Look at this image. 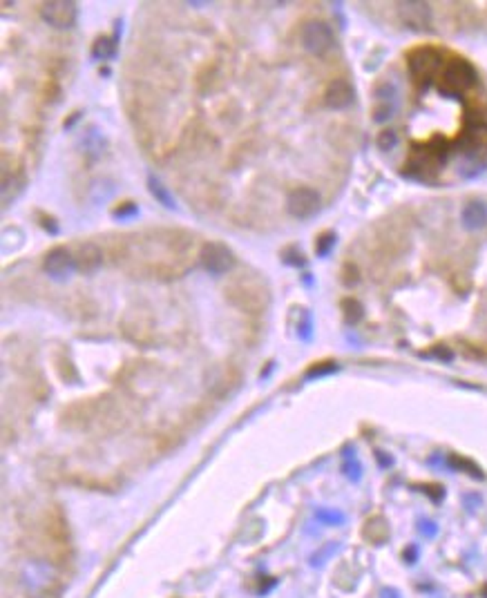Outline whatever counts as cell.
<instances>
[{
  "label": "cell",
  "instance_id": "13",
  "mask_svg": "<svg viewBox=\"0 0 487 598\" xmlns=\"http://www.w3.org/2000/svg\"><path fill=\"white\" fill-rule=\"evenodd\" d=\"M92 54H94V59L105 61V59H110V56H112V54H114V43L110 40V38H105V36H101V38H98V40L94 43Z\"/></svg>",
  "mask_w": 487,
  "mask_h": 598
},
{
  "label": "cell",
  "instance_id": "7",
  "mask_svg": "<svg viewBox=\"0 0 487 598\" xmlns=\"http://www.w3.org/2000/svg\"><path fill=\"white\" fill-rule=\"evenodd\" d=\"M76 14H79V9H76L74 3H47L40 9L43 20H45L47 25L61 27V29L72 27L76 23Z\"/></svg>",
  "mask_w": 487,
  "mask_h": 598
},
{
  "label": "cell",
  "instance_id": "8",
  "mask_svg": "<svg viewBox=\"0 0 487 598\" xmlns=\"http://www.w3.org/2000/svg\"><path fill=\"white\" fill-rule=\"evenodd\" d=\"M322 103L331 109H342L353 103L356 98V92H353V85L349 79H334L329 81V85L324 87V94H322Z\"/></svg>",
  "mask_w": 487,
  "mask_h": 598
},
{
  "label": "cell",
  "instance_id": "6",
  "mask_svg": "<svg viewBox=\"0 0 487 598\" xmlns=\"http://www.w3.org/2000/svg\"><path fill=\"white\" fill-rule=\"evenodd\" d=\"M199 261L202 266L213 275H226L232 266H235V254L228 246L224 243H217V241H208L199 250Z\"/></svg>",
  "mask_w": 487,
  "mask_h": 598
},
{
  "label": "cell",
  "instance_id": "16",
  "mask_svg": "<svg viewBox=\"0 0 487 598\" xmlns=\"http://www.w3.org/2000/svg\"><path fill=\"white\" fill-rule=\"evenodd\" d=\"M150 190H152V194L157 197L161 204H165L168 208H174V206H172V199H170V194L165 192L161 185H157V181H150Z\"/></svg>",
  "mask_w": 487,
  "mask_h": 598
},
{
  "label": "cell",
  "instance_id": "14",
  "mask_svg": "<svg viewBox=\"0 0 487 598\" xmlns=\"http://www.w3.org/2000/svg\"><path fill=\"white\" fill-rule=\"evenodd\" d=\"M342 308H345L349 322H358V319L362 317V308L356 299H345V302H342Z\"/></svg>",
  "mask_w": 487,
  "mask_h": 598
},
{
  "label": "cell",
  "instance_id": "3",
  "mask_svg": "<svg viewBox=\"0 0 487 598\" xmlns=\"http://www.w3.org/2000/svg\"><path fill=\"white\" fill-rule=\"evenodd\" d=\"M300 43L304 52L313 54V56H324L336 47V34L329 23L313 18L300 27Z\"/></svg>",
  "mask_w": 487,
  "mask_h": 598
},
{
  "label": "cell",
  "instance_id": "10",
  "mask_svg": "<svg viewBox=\"0 0 487 598\" xmlns=\"http://www.w3.org/2000/svg\"><path fill=\"white\" fill-rule=\"evenodd\" d=\"M101 263H103V252H101V248H98L94 241H83L81 246L76 248V252H74V266H76V270H79V273L90 275V273H94Z\"/></svg>",
  "mask_w": 487,
  "mask_h": 598
},
{
  "label": "cell",
  "instance_id": "5",
  "mask_svg": "<svg viewBox=\"0 0 487 598\" xmlns=\"http://www.w3.org/2000/svg\"><path fill=\"white\" fill-rule=\"evenodd\" d=\"M320 206H322V197L315 190V187H293L286 197V213L295 219H306V217H313Z\"/></svg>",
  "mask_w": 487,
  "mask_h": 598
},
{
  "label": "cell",
  "instance_id": "17",
  "mask_svg": "<svg viewBox=\"0 0 487 598\" xmlns=\"http://www.w3.org/2000/svg\"><path fill=\"white\" fill-rule=\"evenodd\" d=\"M334 246V235H322L317 239V254H327Z\"/></svg>",
  "mask_w": 487,
  "mask_h": 598
},
{
  "label": "cell",
  "instance_id": "4",
  "mask_svg": "<svg viewBox=\"0 0 487 598\" xmlns=\"http://www.w3.org/2000/svg\"><path fill=\"white\" fill-rule=\"evenodd\" d=\"M438 74L442 79V87L449 92H465L479 83V74L472 68V63L458 56L447 59Z\"/></svg>",
  "mask_w": 487,
  "mask_h": 598
},
{
  "label": "cell",
  "instance_id": "1",
  "mask_svg": "<svg viewBox=\"0 0 487 598\" xmlns=\"http://www.w3.org/2000/svg\"><path fill=\"white\" fill-rule=\"evenodd\" d=\"M20 547L52 567H68L74 558L70 523L59 505L38 507L27 516H20Z\"/></svg>",
  "mask_w": 487,
  "mask_h": 598
},
{
  "label": "cell",
  "instance_id": "12",
  "mask_svg": "<svg viewBox=\"0 0 487 598\" xmlns=\"http://www.w3.org/2000/svg\"><path fill=\"white\" fill-rule=\"evenodd\" d=\"M364 538L373 545H380L387 538H389V527L382 518H371L367 525H364Z\"/></svg>",
  "mask_w": 487,
  "mask_h": 598
},
{
  "label": "cell",
  "instance_id": "15",
  "mask_svg": "<svg viewBox=\"0 0 487 598\" xmlns=\"http://www.w3.org/2000/svg\"><path fill=\"white\" fill-rule=\"evenodd\" d=\"M396 143H398V137H396L394 130H384V132H380V135H378V148L384 150V152L391 150Z\"/></svg>",
  "mask_w": 487,
  "mask_h": 598
},
{
  "label": "cell",
  "instance_id": "9",
  "mask_svg": "<svg viewBox=\"0 0 487 598\" xmlns=\"http://www.w3.org/2000/svg\"><path fill=\"white\" fill-rule=\"evenodd\" d=\"M72 266H74V252L68 246H57L45 254L43 270L52 277H57V279H63V277L72 270Z\"/></svg>",
  "mask_w": 487,
  "mask_h": 598
},
{
  "label": "cell",
  "instance_id": "2",
  "mask_svg": "<svg viewBox=\"0 0 487 598\" xmlns=\"http://www.w3.org/2000/svg\"><path fill=\"white\" fill-rule=\"evenodd\" d=\"M228 297L232 304L246 313H257L269 302L267 288L250 277H241V279L232 282V286H228Z\"/></svg>",
  "mask_w": 487,
  "mask_h": 598
},
{
  "label": "cell",
  "instance_id": "11",
  "mask_svg": "<svg viewBox=\"0 0 487 598\" xmlns=\"http://www.w3.org/2000/svg\"><path fill=\"white\" fill-rule=\"evenodd\" d=\"M463 224L470 230H479L487 224V206L481 201H472L463 208Z\"/></svg>",
  "mask_w": 487,
  "mask_h": 598
}]
</instances>
